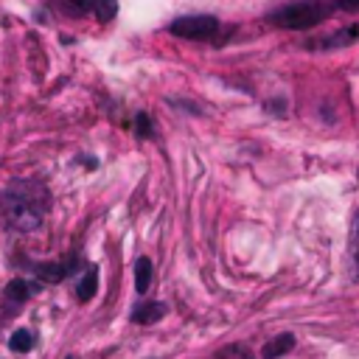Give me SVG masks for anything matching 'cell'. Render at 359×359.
<instances>
[{
  "mask_svg": "<svg viewBox=\"0 0 359 359\" xmlns=\"http://www.w3.org/2000/svg\"><path fill=\"white\" fill-rule=\"evenodd\" d=\"M135 135L137 137H143V140H149V137H154V123H151V118H149V112H135Z\"/></svg>",
  "mask_w": 359,
  "mask_h": 359,
  "instance_id": "obj_16",
  "label": "cell"
},
{
  "mask_svg": "<svg viewBox=\"0 0 359 359\" xmlns=\"http://www.w3.org/2000/svg\"><path fill=\"white\" fill-rule=\"evenodd\" d=\"M95 292H98V266L87 264V266H84L81 280L76 283V297H79L81 303H87V300H93V297H95Z\"/></svg>",
  "mask_w": 359,
  "mask_h": 359,
  "instance_id": "obj_8",
  "label": "cell"
},
{
  "mask_svg": "<svg viewBox=\"0 0 359 359\" xmlns=\"http://www.w3.org/2000/svg\"><path fill=\"white\" fill-rule=\"evenodd\" d=\"M294 348V337L292 334H278L272 337L264 348H261V359H280L283 353H289Z\"/></svg>",
  "mask_w": 359,
  "mask_h": 359,
  "instance_id": "obj_9",
  "label": "cell"
},
{
  "mask_svg": "<svg viewBox=\"0 0 359 359\" xmlns=\"http://www.w3.org/2000/svg\"><path fill=\"white\" fill-rule=\"evenodd\" d=\"M34 334L28 331V328H17L11 337H8V348L14 351V353H28L31 348H34Z\"/></svg>",
  "mask_w": 359,
  "mask_h": 359,
  "instance_id": "obj_13",
  "label": "cell"
},
{
  "mask_svg": "<svg viewBox=\"0 0 359 359\" xmlns=\"http://www.w3.org/2000/svg\"><path fill=\"white\" fill-rule=\"evenodd\" d=\"M53 6L67 17H84L90 14V0H53Z\"/></svg>",
  "mask_w": 359,
  "mask_h": 359,
  "instance_id": "obj_15",
  "label": "cell"
},
{
  "mask_svg": "<svg viewBox=\"0 0 359 359\" xmlns=\"http://www.w3.org/2000/svg\"><path fill=\"white\" fill-rule=\"evenodd\" d=\"M151 275H154L151 258L140 255V258L135 261V292H137L140 297H143V294L149 292V286H151Z\"/></svg>",
  "mask_w": 359,
  "mask_h": 359,
  "instance_id": "obj_10",
  "label": "cell"
},
{
  "mask_svg": "<svg viewBox=\"0 0 359 359\" xmlns=\"http://www.w3.org/2000/svg\"><path fill=\"white\" fill-rule=\"evenodd\" d=\"M222 22L213 14H182L168 22V34L194 42H219Z\"/></svg>",
  "mask_w": 359,
  "mask_h": 359,
  "instance_id": "obj_3",
  "label": "cell"
},
{
  "mask_svg": "<svg viewBox=\"0 0 359 359\" xmlns=\"http://www.w3.org/2000/svg\"><path fill=\"white\" fill-rule=\"evenodd\" d=\"M90 14L98 22H109L118 14V0H90Z\"/></svg>",
  "mask_w": 359,
  "mask_h": 359,
  "instance_id": "obj_11",
  "label": "cell"
},
{
  "mask_svg": "<svg viewBox=\"0 0 359 359\" xmlns=\"http://www.w3.org/2000/svg\"><path fill=\"white\" fill-rule=\"evenodd\" d=\"M331 3L339 11H359V0H331Z\"/></svg>",
  "mask_w": 359,
  "mask_h": 359,
  "instance_id": "obj_17",
  "label": "cell"
},
{
  "mask_svg": "<svg viewBox=\"0 0 359 359\" xmlns=\"http://www.w3.org/2000/svg\"><path fill=\"white\" fill-rule=\"evenodd\" d=\"M351 266H353V280H359V208L353 210L351 219Z\"/></svg>",
  "mask_w": 359,
  "mask_h": 359,
  "instance_id": "obj_12",
  "label": "cell"
},
{
  "mask_svg": "<svg viewBox=\"0 0 359 359\" xmlns=\"http://www.w3.org/2000/svg\"><path fill=\"white\" fill-rule=\"evenodd\" d=\"M79 255L70 252L59 261H48V264H31V275L39 280V283H62L65 278H70L76 269H79Z\"/></svg>",
  "mask_w": 359,
  "mask_h": 359,
  "instance_id": "obj_4",
  "label": "cell"
},
{
  "mask_svg": "<svg viewBox=\"0 0 359 359\" xmlns=\"http://www.w3.org/2000/svg\"><path fill=\"white\" fill-rule=\"evenodd\" d=\"M356 36H359V25H351V28H339V31H334L331 36H323V39H309V42H306V48H311V50L342 48V45H351Z\"/></svg>",
  "mask_w": 359,
  "mask_h": 359,
  "instance_id": "obj_5",
  "label": "cell"
},
{
  "mask_svg": "<svg viewBox=\"0 0 359 359\" xmlns=\"http://www.w3.org/2000/svg\"><path fill=\"white\" fill-rule=\"evenodd\" d=\"M165 303H160V300H140L137 306H132V314H129V320L132 323H137V325H151V323H157L163 314H165Z\"/></svg>",
  "mask_w": 359,
  "mask_h": 359,
  "instance_id": "obj_6",
  "label": "cell"
},
{
  "mask_svg": "<svg viewBox=\"0 0 359 359\" xmlns=\"http://www.w3.org/2000/svg\"><path fill=\"white\" fill-rule=\"evenodd\" d=\"M39 289V280L36 283H28V280H22V278H14V280H8L6 283V289H3V297H6V303L8 306H22L34 292Z\"/></svg>",
  "mask_w": 359,
  "mask_h": 359,
  "instance_id": "obj_7",
  "label": "cell"
},
{
  "mask_svg": "<svg viewBox=\"0 0 359 359\" xmlns=\"http://www.w3.org/2000/svg\"><path fill=\"white\" fill-rule=\"evenodd\" d=\"M50 208V191L42 180H11L0 191V210L11 230L17 233H36L45 222Z\"/></svg>",
  "mask_w": 359,
  "mask_h": 359,
  "instance_id": "obj_1",
  "label": "cell"
},
{
  "mask_svg": "<svg viewBox=\"0 0 359 359\" xmlns=\"http://www.w3.org/2000/svg\"><path fill=\"white\" fill-rule=\"evenodd\" d=\"M331 8L334 3L328 0H294V3H286L275 11L266 14V20L278 28H289V31H309L314 25H320L323 20L331 17Z\"/></svg>",
  "mask_w": 359,
  "mask_h": 359,
  "instance_id": "obj_2",
  "label": "cell"
},
{
  "mask_svg": "<svg viewBox=\"0 0 359 359\" xmlns=\"http://www.w3.org/2000/svg\"><path fill=\"white\" fill-rule=\"evenodd\" d=\"M213 359H255V353L244 345V342H233V345H224L213 353Z\"/></svg>",
  "mask_w": 359,
  "mask_h": 359,
  "instance_id": "obj_14",
  "label": "cell"
},
{
  "mask_svg": "<svg viewBox=\"0 0 359 359\" xmlns=\"http://www.w3.org/2000/svg\"><path fill=\"white\" fill-rule=\"evenodd\" d=\"M81 163H84V165H87V168H95V165H98V160H93V157H90V160H87V154H81Z\"/></svg>",
  "mask_w": 359,
  "mask_h": 359,
  "instance_id": "obj_18",
  "label": "cell"
}]
</instances>
